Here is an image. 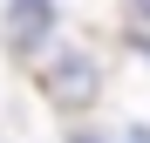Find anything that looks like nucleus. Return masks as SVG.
I'll return each instance as SVG.
<instances>
[{
	"instance_id": "2",
	"label": "nucleus",
	"mask_w": 150,
	"mask_h": 143,
	"mask_svg": "<svg viewBox=\"0 0 150 143\" xmlns=\"http://www.w3.org/2000/svg\"><path fill=\"white\" fill-rule=\"evenodd\" d=\"M0 41H7V55H14L21 68H34L48 48L62 41V7H55V0H7Z\"/></svg>"
},
{
	"instance_id": "5",
	"label": "nucleus",
	"mask_w": 150,
	"mask_h": 143,
	"mask_svg": "<svg viewBox=\"0 0 150 143\" xmlns=\"http://www.w3.org/2000/svg\"><path fill=\"white\" fill-rule=\"evenodd\" d=\"M123 48H130V55H143V61H150V27H123Z\"/></svg>"
},
{
	"instance_id": "4",
	"label": "nucleus",
	"mask_w": 150,
	"mask_h": 143,
	"mask_svg": "<svg viewBox=\"0 0 150 143\" xmlns=\"http://www.w3.org/2000/svg\"><path fill=\"white\" fill-rule=\"evenodd\" d=\"M116 14H123V27H150V0H116Z\"/></svg>"
},
{
	"instance_id": "1",
	"label": "nucleus",
	"mask_w": 150,
	"mask_h": 143,
	"mask_svg": "<svg viewBox=\"0 0 150 143\" xmlns=\"http://www.w3.org/2000/svg\"><path fill=\"white\" fill-rule=\"evenodd\" d=\"M34 89H41V102L55 109L62 123H82V116L103 102L109 68H103L96 48H82V41H55V48L34 61Z\"/></svg>"
},
{
	"instance_id": "3",
	"label": "nucleus",
	"mask_w": 150,
	"mask_h": 143,
	"mask_svg": "<svg viewBox=\"0 0 150 143\" xmlns=\"http://www.w3.org/2000/svg\"><path fill=\"white\" fill-rule=\"evenodd\" d=\"M68 143H150V123H123V130H89V123H68Z\"/></svg>"
}]
</instances>
